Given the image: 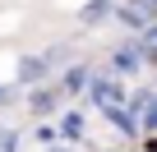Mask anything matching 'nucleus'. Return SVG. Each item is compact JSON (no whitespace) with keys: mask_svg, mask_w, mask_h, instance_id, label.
I'll return each mask as SVG.
<instances>
[]
</instances>
